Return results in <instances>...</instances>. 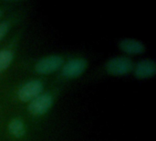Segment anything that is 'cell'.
Wrapping results in <instances>:
<instances>
[{"label": "cell", "instance_id": "cell-8", "mask_svg": "<svg viewBox=\"0 0 156 141\" xmlns=\"http://www.w3.org/2000/svg\"><path fill=\"white\" fill-rule=\"evenodd\" d=\"M8 132L16 139H21L26 135V126L22 119L15 117L10 120L7 126Z\"/></svg>", "mask_w": 156, "mask_h": 141}, {"label": "cell", "instance_id": "cell-6", "mask_svg": "<svg viewBox=\"0 0 156 141\" xmlns=\"http://www.w3.org/2000/svg\"><path fill=\"white\" fill-rule=\"evenodd\" d=\"M134 75L139 79H147L155 75V63L152 60H143L134 67Z\"/></svg>", "mask_w": 156, "mask_h": 141}, {"label": "cell", "instance_id": "cell-5", "mask_svg": "<svg viewBox=\"0 0 156 141\" xmlns=\"http://www.w3.org/2000/svg\"><path fill=\"white\" fill-rule=\"evenodd\" d=\"M88 66L85 59L77 58L67 61L61 67V75L67 79H72L81 75Z\"/></svg>", "mask_w": 156, "mask_h": 141}, {"label": "cell", "instance_id": "cell-10", "mask_svg": "<svg viewBox=\"0 0 156 141\" xmlns=\"http://www.w3.org/2000/svg\"><path fill=\"white\" fill-rule=\"evenodd\" d=\"M9 29V24L6 21L1 22L0 23V40H2L4 39V37L6 35V33L8 32Z\"/></svg>", "mask_w": 156, "mask_h": 141}, {"label": "cell", "instance_id": "cell-9", "mask_svg": "<svg viewBox=\"0 0 156 141\" xmlns=\"http://www.w3.org/2000/svg\"><path fill=\"white\" fill-rule=\"evenodd\" d=\"M14 59V52L11 50H0V72L9 67Z\"/></svg>", "mask_w": 156, "mask_h": 141}, {"label": "cell", "instance_id": "cell-4", "mask_svg": "<svg viewBox=\"0 0 156 141\" xmlns=\"http://www.w3.org/2000/svg\"><path fill=\"white\" fill-rule=\"evenodd\" d=\"M53 105V96L49 93L41 94L32 100L27 107L28 112L32 116L39 117L45 115Z\"/></svg>", "mask_w": 156, "mask_h": 141}, {"label": "cell", "instance_id": "cell-3", "mask_svg": "<svg viewBox=\"0 0 156 141\" xmlns=\"http://www.w3.org/2000/svg\"><path fill=\"white\" fill-rule=\"evenodd\" d=\"M64 64L62 57L58 55H50L37 61L35 64V71L40 74H49L61 69Z\"/></svg>", "mask_w": 156, "mask_h": 141}, {"label": "cell", "instance_id": "cell-7", "mask_svg": "<svg viewBox=\"0 0 156 141\" xmlns=\"http://www.w3.org/2000/svg\"><path fill=\"white\" fill-rule=\"evenodd\" d=\"M119 46L122 51L128 54H141L145 50V46L143 42L132 39H124L121 40Z\"/></svg>", "mask_w": 156, "mask_h": 141}, {"label": "cell", "instance_id": "cell-2", "mask_svg": "<svg viewBox=\"0 0 156 141\" xmlns=\"http://www.w3.org/2000/svg\"><path fill=\"white\" fill-rule=\"evenodd\" d=\"M44 85L39 80H31L23 84L17 91L16 95L22 102H31L43 92Z\"/></svg>", "mask_w": 156, "mask_h": 141}, {"label": "cell", "instance_id": "cell-11", "mask_svg": "<svg viewBox=\"0 0 156 141\" xmlns=\"http://www.w3.org/2000/svg\"><path fill=\"white\" fill-rule=\"evenodd\" d=\"M1 16H2V11H1V9H0V17H1Z\"/></svg>", "mask_w": 156, "mask_h": 141}, {"label": "cell", "instance_id": "cell-1", "mask_svg": "<svg viewBox=\"0 0 156 141\" xmlns=\"http://www.w3.org/2000/svg\"><path fill=\"white\" fill-rule=\"evenodd\" d=\"M106 70L112 75H126L133 70V62L128 57H115L108 61Z\"/></svg>", "mask_w": 156, "mask_h": 141}]
</instances>
